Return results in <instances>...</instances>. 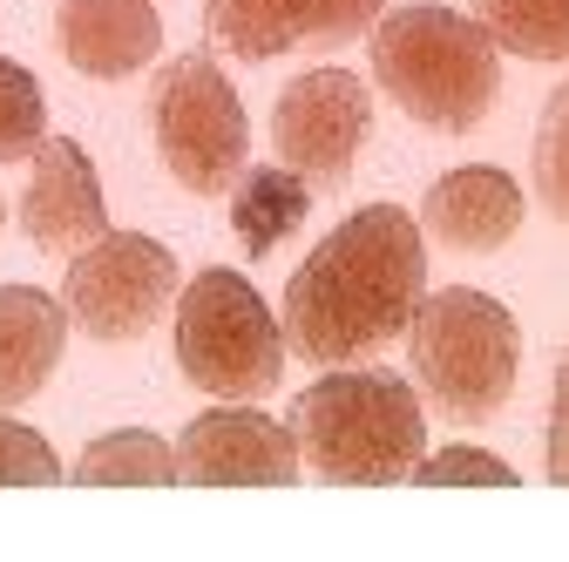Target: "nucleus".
<instances>
[{"instance_id": "obj_1", "label": "nucleus", "mask_w": 569, "mask_h": 562, "mask_svg": "<svg viewBox=\"0 0 569 562\" xmlns=\"http://www.w3.org/2000/svg\"><path fill=\"white\" fill-rule=\"evenodd\" d=\"M427 292V238L400 203H367L319 238V251L284 285V353L312 367H360L380 345L407 339Z\"/></svg>"}, {"instance_id": "obj_2", "label": "nucleus", "mask_w": 569, "mask_h": 562, "mask_svg": "<svg viewBox=\"0 0 569 562\" xmlns=\"http://www.w3.org/2000/svg\"><path fill=\"white\" fill-rule=\"evenodd\" d=\"M284 428L326 488H393L427 454V407L387 367H332L292 400Z\"/></svg>"}, {"instance_id": "obj_3", "label": "nucleus", "mask_w": 569, "mask_h": 562, "mask_svg": "<svg viewBox=\"0 0 569 562\" xmlns=\"http://www.w3.org/2000/svg\"><path fill=\"white\" fill-rule=\"evenodd\" d=\"M373 82L435 136H468L502 96V48L475 14L393 8L373 21Z\"/></svg>"}, {"instance_id": "obj_4", "label": "nucleus", "mask_w": 569, "mask_h": 562, "mask_svg": "<svg viewBox=\"0 0 569 562\" xmlns=\"http://www.w3.org/2000/svg\"><path fill=\"white\" fill-rule=\"evenodd\" d=\"M407 353L427 413L448 420V428H488L516 393L522 332L502 299L448 285V292H420L407 319Z\"/></svg>"}, {"instance_id": "obj_5", "label": "nucleus", "mask_w": 569, "mask_h": 562, "mask_svg": "<svg viewBox=\"0 0 569 562\" xmlns=\"http://www.w3.org/2000/svg\"><path fill=\"white\" fill-rule=\"evenodd\" d=\"M177 367L210 400H264L284 373V325L244 271L210 264L177 292Z\"/></svg>"}, {"instance_id": "obj_6", "label": "nucleus", "mask_w": 569, "mask_h": 562, "mask_svg": "<svg viewBox=\"0 0 569 562\" xmlns=\"http://www.w3.org/2000/svg\"><path fill=\"white\" fill-rule=\"evenodd\" d=\"M150 136L163 170L190 197H224L251 170V122L238 89L224 82V68L203 48L163 61L150 76Z\"/></svg>"}, {"instance_id": "obj_7", "label": "nucleus", "mask_w": 569, "mask_h": 562, "mask_svg": "<svg viewBox=\"0 0 569 562\" xmlns=\"http://www.w3.org/2000/svg\"><path fill=\"white\" fill-rule=\"evenodd\" d=\"M177 258L170 244L142 238V231H102L96 244H82L68 258L61 278V305L89 339L102 345H129L142 339L170 305H177Z\"/></svg>"}, {"instance_id": "obj_8", "label": "nucleus", "mask_w": 569, "mask_h": 562, "mask_svg": "<svg viewBox=\"0 0 569 562\" xmlns=\"http://www.w3.org/2000/svg\"><path fill=\"white\" fill-rule=\"evenodd\" d=\"M373 136V96L352 68H306L284 82L278 109H271V150L284 170H299L312 183V197H332L352 183Z\"/></svg>"}, {"instance_id": "obj_9", "label": "nucleus", "mask_w": 569, "mask_h": 562, "mask_svg": "<svg viewBox=\"0 0 569 562\" xmlns=\"http://www.w3.org/2000/svg\"><path fill=\"white\" fill-rule=\"evenodd\" d=\"M387 0H203V28L238 61H278L299 48H346L373 34Z\"/></svg>"}, {"instance_id": "obj_10", "label": "nucleus", "mask_w": 569, "mask_h": 562, "mask_svg": "<svg viewBox=\"0 0 569 562\" xmlns=\"http://www.w3.org/2000/svg\"><path fill=\"white\" fill-rule=\"evenodd\" d=\"M299 441L258 407H210L177 434V481L190 488H292Z\"/></svg>"}, {"instance_id": "obj_11", "label": "nucleus", "mask_w": 569, "mask_h": 562, "mask_svg": "<svg viewBox=\"0 0 569 562\" xmlns=\"http://www.w3.org/2000/svg\"><path fill=\"white\" fill-rule=\"evenodd\" d=\"M28 190H21V231L48 258H76L109 231V203L96 183V163L76 136H41V150L28 157Z\"/></svg>"}, {"instance_id": "obj_12", "label": "nucleus", "mask_w": 569, "mask_h": 562, "mask_svg": "<svg viewBox=\"0 0 569 562\" xmlns=\"http://www.w3.org/2000/svg\"><path fill=\"white\" fill-rule=\"evenodd\" d=\"M54 48L89 82H122L150 68L163 48V21L150 0H61L54 8Z\"/></svg>"}, {"instance_id": "obj_13", "label": "nucleus", "mask_w": 569, "mask_h": 562, "mask_svg": "<svg viewBox=\"0 0 569 562\" xmlns=\"http://www.w3.org/2000/svg\"><path fill=\"white\" fill-rule=\"evenodd\" d=\"M420 231L435 238L441 251H461V258H488L502 251L516 231H522V183L495 163H468V170H448L420 203Z\"/></svg>"}, {"instance_id": "obj_14", "label": "nucleus", "mask_w": 569, "mask_h": 562, "mask_svg": "<svg viewBox=\"0 0 569 562\" xmlns=\"http://www.w3.org/2000/svg\"><path fill=\"white\" fill-rule=\"evenodd\" d=\"M68 353V305L34 285H0V407L34 400Z\"/></svg>"}, {"instance_id": "obj_15", "label": "nucleus", "mask_w": 569, "mask_h": 562, "mask_svg": "<svg viewBox=\"0 0 569 562\" xmlns=\"http://www.w3.org/2000/svg\"><path fill=\"white\" fill-rule=\"evenodd\" d=\"M306 210H312V183H306L299 170H284V163L244 170V177L231 183V231H238V244H244L251 258L278 251L284 238L306 224Z\"/></svg>"}, {"instance_id": "obj_16", "label": "nucleus", "mask_w": 569, "mask_h": 562, "mask_svg": "<svg viewBox=\"0 0 569 562\" xmlns=\"http://www.w3.org/2000/svg\"><path fill=\"white\" fill-rule=\"evenodd\" d=\"M68 474L82 488H170L177 481V448L157 441L150 428H116V434H96Z\"/></svg>"}, {"instance_id": "obj_17", "label": "nucleus", "mask_w": 569, "mask_h": 562, "mask_svg": "<svg viewBox=\"0 0 569 562\" xmlns=\"http://www.w3.org/2000/svg\"><path fill=\"white\" fill-rule=\"evenodd\" d=\"M488 41L522 61H569V0H468Z\"/></svg>"}, {"instance_id": "obj_18", "label": "nucleus", "mask_w": 569, "mask_h": 562, "mask_svg": "<svg viewBox=\"0 0 569 562\" xmlns=\"http://www.w3.org/2000/svg\"><path fill=\"white\" fill-rule=\"evenodd\" d=\"M529 170H536V203L549 210L556 224H569V76H562V82H556V96L542 102Z\"/></svg>"}, {"instance_id": "obj_19", "label": "nucleus", "mask_w": 569, "mask_h": 562, "mask_svg": "<svg viewBox=\"0 0 569 562\" xmlns=\"http://www.w3.org/2000/svg\"><path fill=\"white\" fill-rule=\"evenodd\" d=\"M48 136V102H41V82L28 76L21 61L0 54V163H28Z\"/></svg>"}, {"instance_id": "obj_20", "label": "nucleus", "mask_w": 569, "mask_h": 562, "mask_svg": "<svg viewBox=\"0 0 569 562\" xmlns=\"http://www.w3.org/2000/svg\"><path fill=\"white\" fill-rule=\"evenodd\" d=\"M407 481H420V488H516V468L481 448H441V454H420Z\"/></svg>"}, {"instance_id": "obj_21", "label": "nucleus", "mask_w": 569, "mask_h": 562, "mask_svg": "<svg viewBox=\"0 0 569 562\" xmlns=\"http://www.w3.org/2000/svg\"><path fill=\"white\" fill-rule=\"evenodd\" d=\"M54 481H61L54 448L34 428H21V420L0 413V488H54Z\"/></svg>"}, {"instance_id": "obj_22", "label": "nucleus", "mask_w": 569, "mask_h": 562, "mask_svg": "<svg viewBox=\"0 0 569 562\" xmlns=\"http://www.w3.org/2000/svg\"><path fill=\"white\" fill-rule=\"evenodd\" d=\"M549 481L569 488V353L556 367V400H549Z\"/></svg>"}, {"instance_id": "obj_23", "label": "nucleus", "mask_w": 569, "mask_h": 562, "mask_svg": "<svg viewBox=\"0 0 569 562\" xmlns=\"http://www.w3.org/2000/svg\"><path fill=\"white\" fill-rule=\"evenodd\" d=\"M0 218H8V210H0Z\"/></svg>"}]
</instances>
